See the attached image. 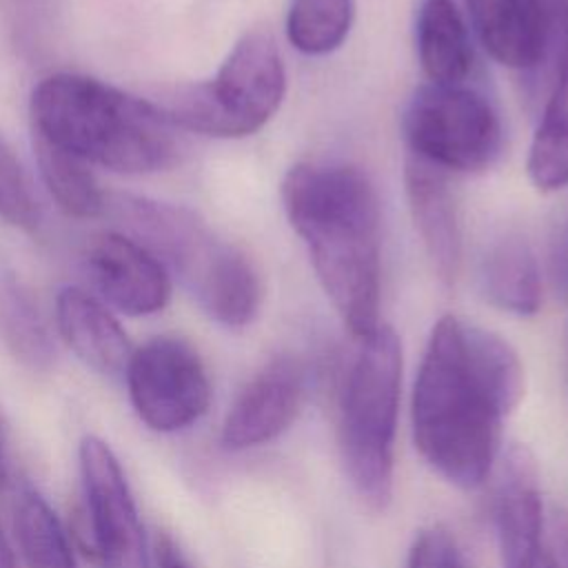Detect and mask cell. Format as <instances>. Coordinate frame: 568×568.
Segmentation results:
<instances>
[{
	"instance_id": "cell-1",
	"label": "cell",
	"mask_w": 568,
	"mask_h": 568,
	"mask_svg": "<svg viewBox=\"0 0 568 568\" xmlns=\"http://www.w3.org/2000/svg\"><path fill=\"white\" fill-rule=\"evenodd\" d=\"M524 386V364L504 337L457 315L439 317L413 382L415 448L453 486H481Z\"/></svg>"
},
{
	"instance_id": "cell-2",
	"label": "cell",
	"mask_w": 568,
	"mask_h": 568,
	"mask_svg": "<svg viewBox=\"0 0 568 568\" xmlns=\"http://www.w3.org/2000/svg\"><path fill=\"white\" fill-rule=\"evenodd\" d=\"M282 206L313 271L353 337L379 322V200L368 175L346 162H300L282 180Z\"/></svg>"
},
{
	"instance_id": "cell-3",
	"label": "cell",
	"mask_w": 568,
	"mask_h": 568,
	"mask_svg": "<svg viewBox=\"0 0 568 568\" xmlns=\"http://www.w3.org/2000/svg\"><path fill=\"white\" fill-rule=\"evenodd\" d=\"M31 122L36 135L118 173H155L180 158L175 129L155 102L91 75L40 80L31 93Z\"/></svg>"
},
{
	"instance_id": "cell-4",
	"label": "cell",
	"mask_w": 568,
	"mask_h": 568,
	"mask_svg": "<svg viewBox=\"0 0 568 568\" xmlns=\"http://www.w3.org/2000/svg\"><path fill=\"white\" fill-rule=\"evenodd\" d=\"M402 395V342L388 324L359 339L339 399V453L348 481L373 508L395 486V433Z\"/></svg>"
},
{
	"instance_id": "cell-5",
	"label": "cell",
	"mask_w": 568,
	"mask_h": 568,
	"mask_svg": "<svg viewBox=\"0 0 568 568\" xmlns=\"http://www.w3.org/2000/svg\"><path fill=\"white\" fill-rule=\"evenodd\" d=\"M286 71L275 38L266 29L246 31L211 80L171 89L155 102L173 129L209 138L257 133L280 109Z\"/></svg>"
},
{
	"instance_id": "cell-6",
	"label": "cell",
	"mask_w": 568,
	"mask_h": 568,
	"mask_svg": "<svg viewBox=\"0 0 568 568\" xmlns=\"http://www.w3.org/2000/svg\"><path fill=\"white\" fill-rule=\"evenodd\" d=\"M408 153L435 169L477 173L501 149V122L486 95L464 84L419 87L402 120Z\"/></svg>"
},
{
	"instance_id": "cell-7",
	"label": "cell",
	"mask_w": 568,
	"mask_h": 568,
	"mask_svg": "<svg viewBox=\"0 0 568 568\" xmlns=\"http://www.w3.org/2000/svg\"><path fill=\"white\" fill-rule=\"evenodd\" d=\"M124 377L138 419L155 433L184 430L211 406L206 366L182 337L155 335L133 348Z\"/></svg>"
},
{
	"instance_id": "cell-8",
	"label": "cell",
	"mask_w": 568,
	"mask_h": 568,
	"mask_svg": "<svg viewBox=\"0 0 568 568\" xmlns=\"http://www.w3.org/2000/svg\"><path fill=\"white\" fill-rule=\"evenodd\" d=\"M78 464L89 544L102 568H151L138 506L111 446L98 435H84Z\"/></svg>"
},
{
	"instance_id": "cell-9",
	"label": "cell",
	"mask_w": 568,
	"mask_h": 568,
	"mask_svg": "<svg viewBox=\"0 0 568 568\" xmlns=\"http://www.w3.org/2000/svg\"><path fill=\"white\" fill-rule=\"evenodd\" d=\"M304 393L306 377L295 357L268 359L226 410L220 428L222 448L248 450L277 439L297 419Z\"/></svg>"
},
{
	"instance_id": "cell-10",
	"label": "cell",
	"mask_w": 568,
	"mask_h": 568,
	"mask_svg": "<svg viewBox=\"0 0 568 568\" xmlns=\"http://www.w3.org/2000/svg\"><path fill=\"white\" fill-rule=\"evenodd\" d=\"M87 271L100 300L124 315H153L169 304L166 266L129 235L115 231L95 235L87 251Z\"/></svg>"
},
{
	"instance_id": "cell-11",
	"label": "cell",
	"mask_w": 568,
	"mask_h": 568,
	"mask_svg": "<svg viewBox=\"0 0 568 568\" xmlns=\"http://www.w3.org/2000/svg\"><path fill=\"white\" fill-rule=\"evenodd\" d=\"M501 568H530L544 552V504L535 459L521 446L504 459L495 499Z\"/></svg>"
},
{
	"instance_id": "cell-12",
	"label": "cell",
	"mask_w": 568,
	"mask_h": 568,
	"mask_svg": "<svg viewBox=\"0 0 568 568\" xmlns=\"http://www.w3.org/2000/svg\"><path fill=\"white\" fill-rule=\"evenodd\" d=\"M406 200L433 273L444 284H455L462 271L464 244L457 204L446 173L406 153Z\"/></svg>"
},
{
	"instance_id": "cell-13",
	"label": "cell",
	"mask_w": 568,
	"mask_h": 568,
	"mask_svg": "<svg viewBox=\"0 0 568 568\" xmlns=\"http://www.w3.org/2000/svg\"><path fill=\"white\" fill-rule=\"evenodd\" d=\"M55 326L62 342L93 371L115 377L126 371L133 346L111 308L80 286L55 297Z\"/></svg>"
},
{
	"instance_id": "cell-14",
	"label": "cell",
	"mask_w": 568,
	"mask_h": 568,
	"mask_svg": "<svg viewBox=\"0 0 568 568\" xmlns=\"http://www.w3.org/2000/svg\"><path fill=\"white\" fill-rule=\"evenodd\" d=\"M521 87L541 109L568 73V0H526V62Z\"/></svg>"
},
{
	"instance_id": "cell-15",
	"label": "cell",
	"mask_w": 568,
	"mask_h": 568,
	"mask_svg": "<svg viewBox=\"0 0 568 568\" xmlns=\"http://www.w3.org/2000/svg\"><path fill=\"white\" fill-rule=\"evenodd\" d=\"M422 71L435 84H462L473 67V44L455 0H422L415 20Z\"/></svg>"
},
{
	"instance_id": "cell-16",
	"label": "cell",
	"mask_w": 568,
	"mask_h": 568,
	"mask_svg": "<svg viewBox=\"0 0 568 568\" xmlns=\"http://www.w3.org/2000/svg\"><path fill=\"white\" fill-rule=\"evenodd\" d=\"M484 297L499 311L528 317L541 306V273L530 244L519 235L497 240L479 266Z\"/></svg>"
},
{
	"instance_id": "cell-17",
	"label": "cell",
	"mask_w": 568,
	"mask_h": 568,
	"mask_svg": "<svg viewBox=\"0 0 568 568\" xmlns=\"http://www.w3.org/2000/svg\"><path fill=\"white\" fill-rule=\"evenodd\" d=\"M0 342L31 371H49L55 344L31 291L11 275L0 277Z\"/></svg>"
},
{
	"instance_id": "cell-18",
	"label": "cell",
	"mask_w": 568,
	"mask_h": 568,
	"mask_svg": "<svg viewBox=\"0 0 568 568\" xmlns=\"http://www.w3.org/2000/svg\"><path fill=\"white\" fill-rule=\"evenodd\" d=\"M33 149L40 178L60 211L78 220L98 217L106 211V195L100 189L89 162L36 133Z\"/></svg>"
},
{
	"instance_id": "cell-19",
	"label": "cell",
	"mask_w": 568,
	"mask_h": 568,
	"mask_svg": "<svg viewBox=\"0 0 568 568\" xmlns=\"http://www.w3.org/2000/svg\"><path fill=\"white\" fill-rule=\"evenodd\" d=\"M13 535L27 568H78L60 517L33 488L16 497Z\"/></svg>"
},
{
	"instance_id": "cell-20",
	"label": "cell",
	"mask_w": 568,
	"mask_h": 568,
	"mask_svg": "<svg viewBox=\"0 0 568 568\" xmlns=\"http://www.w3.org/2000/svg\"><path fill=\"white\" fill-rule=\"evenodd\" d=\"M526 169L539 191L568 184V73L541 111Z\"/></svg>"
},
{
	"instance_id": "cell-21",
	"label": "cell",
	"mask_w": 568,
	"mask_h": 568,
	"mask_svg": "<svg viewBox=\"0 0 568 568\" xmlns=\"http://www.w3.org/2000/svg\"><path fill=\"white\" fill-rule=\"evenodd\" d=\"M353 18V0H291L286 38L300 53L324 55L342 47Z\"/></svg>"
},
{
	"instance_id": "cell-22",
	"label": "cell",
	"mask_w": 568,
	"mask_h": 568,
	"mask_svg": "<svg viewBox=\"0 0 568 568\" xmlns=\"http://www.w3.org/2000/svg\"><path fill=\"white\" fill-rule=\"evenodd\" d=\"M484 49L504 67L526 62V0H464Z\"/></svg>"
},
{
	"instance_id": "cell-23",
	"label": "cell",
	"mask_w": 568,
	"mask_h": 568,
	"mask_svg": "<svg viewBox=\"0 0 568 568\" xmlns=\"http://www.w3.org/2000/svg\"><path fill=\"white\" fill-rule=\"evenodd\" d=\"M0 217L18 229H36L40 209L33 195L31 180L11 151L7 140L0 135Z\"/></svg>"
},
{
	"instance_id": "cell-24",
	"label": "cell",
	"mask_w": 568,
	"mask_h": 568,
	"mask_svg": "<svg viewBox=\"0 0 568 568\" xmlns=\"http://www.w3.org/2000/svg\"><path fill=\"white\" fill-rule=\"evenodd\" d=\"M406 568H466V564L444 528H426L415 537Z\"/></svg>"
},
{
	"instance_id": "cell-25",
	"label": "cell",
	"mask_w": 568,
	"mask_h": 568,
	"mask_svg": "<svg viewBox=\"0 0 568 568\" xmlns=\"http://www.w3.org/2000/svg\"><path fill=\"white\" fill-rule=\"evenodd\" d=\"M155 557H158V566L160 568H193L184 555L180 552V548L173 544L171 537L160 535L155 541Z\"/></svg>"
},
{
	"instance_id": "cell-26",
	"label": "cell",
	"mask_w": 568,
	"mask_h": 568,
	"mask_svg": "<svg viewBox=\"0 0 568 568\" xmlns=\"http://www.w3.org/2000/svg\"><path fill=\"white\" fill-rule=\"evenodd\" d=\"M9 481V453H7V437L0 419V488Z\"/></svg>"
},
{
	"instance_id": "cell-27",
	"label": "cell",
	"mask_w": 568,
	"mask_h": 568,
	"mask_svg": "<svg viewBox=\"0 0 568 568\" xmlns=\"http://www.w3.org/2000/svg\"><path fill=\"white\" fill-rule=\"evenodd\" d=\"M0 568H18L13 550H11V544H9L2 526H0Z\"/></svg>"
},
{
	"instance_id": "cell-28",
	"label": "cell",
	"mask_w": 568,
	"mask_h": 568,
	"mask_svg": "<svg viewBox=\"0 0 568 568\" xmlns=\"http://www.w3.org/2000/svg\"><path fill=\"white\" fill-rule=\"evenodd\" d=\"M530 568H559V566H557V561L548 552H544Z\"/></svg>"
},
{
	"instance_id": "cell-29",
	"label": "cell",
	"mask_w": 568,
	"mask_h": 568,
	"mask_svg": "<svg viewBox=\"0 0 568 568\" xmlns=\"http://www.w3.org/2000/svg\"><path fill=\"white\" fill-rule=\"evenodd\" d=\"M564 359H566V377H568V328H566V339H564Z\"/></svg>"
}]
</instances>
